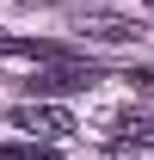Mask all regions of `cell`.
<instances>
[{
  "instance_id": "1",
  "label": "cell",
  "mask_w": 154,
  "mask_h": 160,
  "mask_svg": "<svg viewBox=\"0 0 154 160\" xmlns=\"http://www.w3.org/2000/svg\"><path fill=\"white\" fill-rule=\"evenodd\" d=\"M13 123H19L25 136H37V142H56V136H68V129H74V117H68V111H56V105H19V111H13Z\"/></svg>"
},
{
  "instance_id": "2",
  "label": "cell",
  "mask_w": 154,
  "mask_h": 160,
  "mask_svg": "<svg viewBox=\"0 0 154 160\" xmlns=\"http://www.w3.org/2000/svg\"><path fill=\"white\" fill-rule=\"evenodd\" d=\"M93 80H99L93 68H49V74H37L31 86H43V92H86Z\"/></svg>"
},
{
  "instance_id": "3",
  "label": "cell",
  "mask_w": 154,
  "mask_h": 160,
  "mask_svg": "<svg viewBox=\"0 0 154 160\" xmlns=\"http://www.w3.org/2000/svg\"><path fill=\"white\" fill-rule=\"evenodd\" d=\"M86 31H93V37H105V43H130V37H142V25H130V19H93Z\"/></svg>"
},
{
  "instance_id": "4",
  "label": "cell",
  "mask_w": 154,
  "mask_h": 160,
  "mask_svg": "<svg viewBox=\"0 0 154 160\" xmlns=\"http://www.w3.org/2000/svg\"><path fill=\"white\" fill-rule=\"evenodd\" d=\"M0 56H62L56 43H25V37H6L0 31Z\"/></svg>"
},
{
  "instance_id": "5",
  "label": "cell",
  "mask_w": 154,
  "mask_h": 160,
  "mask_svg": "<svg viewBox=\"0 0 154 160\" xmlns=\"http://www.w3.org/2000/svg\"><path fill=\"white\" fill-rule=\"evenodd\" d=\"M0 160H56V154L31 136V142H6V148H0Z\"/></svg>"
},
{
  "instance_id": "6",
  "label": "cell",
  "mask_w": 154,
  "mask_h": 160,
  "mask_svg": "<svg viewBox=\"0 0 154 160\" xmlns=\"http://www.w3.org/2000/svg\"><path fill=\"white\" fill-rule=\"evenodd\" d=\"M148 6H154V0H148Z\"/></svg>"
}]
</instances>
